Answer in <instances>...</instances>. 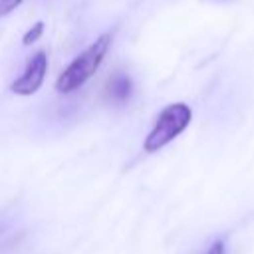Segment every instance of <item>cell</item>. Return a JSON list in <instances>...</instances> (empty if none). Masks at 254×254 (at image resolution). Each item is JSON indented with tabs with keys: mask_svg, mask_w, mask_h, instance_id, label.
<instances>
[{
	"mask_svg": "<svg viewBox=\"0 0 254 254\" xmlns=\"http://www.w3.org/2000/svg\"><path fill=\"white\" fill-rule=\"evenodd\" d=\"M111 34H101L93 44H89L77 58L71 60V64L60 73L56 79V89L60 93H71L79 89L101 65L107 50L111 48Z\"/></svg>",
	"mask_w": 254,
	"mask_h": 254,
	"instance_id": "1",
	"label": "cell"
},
{
	"mask_svg": "<svg viewBox=\"0 0 254 254\" xmlns=\"http://www.w3.org/2000/svg\"><path fill=\"white\" fill-rule=\"evenodd\" d=\"M190 121H192V111H190V107L187 103L177 101V103L167 105L159 113L153 129L149 131V135L145 137L143 149L147 153H155V151L163 149L173 139H177L190 125Z\"/></svg>",
	"mask_w": 254,
	"mask_h": 254,
	"instance_id": "2",
	"label": "cell"
},
{
	"mask_svg": "<svg viewBox=\"0 0 254 254\" xmlns=\"http://www.w3.org/2000/svg\"><path fill=\"white\" fill-rule=\"evenodd\" d=\"M46 73H48V56H46V52H38L28 62L24 73L12 81V85H10L12 93L22 95V97L36 93L42 87V83L46 79Z\"/></svg>",
	"mask_w": 254,
	"mask_h": 254,
	"instance_id": "3",
	"label": "cell"
},
{
	"mask_svg": "<svg viewBox=\"0 0 254 254\" xmlns=\"http://www.w3.org/2000/svg\"><path fill=\"white\" fill-rule=\"evenodd\" d=\"M131 89H133L131 79H129V75H125V73L113 75V77L107 81V87H105L107 95H109L113 101H125V99L131 95Z\"/></svg>",
	"mask_w": 254,
	"mask_h": 254,
	"instance_id": "4",
	"label": "cell"
},
{
	"mask_svg": "<svg viewBox=\"0 0 254 254\" xmlns=\"http://www.w3.org/2000/svg\"><path fill=\"white\" fill-rule=\"evenodd\" d=\"M42 34H44V22L40 20V22H36V24L24 34L22 44H24V46H32V44H36V42L42 38Z\"/></svg>",
	"mask_w": 254,
	"mask_h": 254,
	"instance_id": "5",
	"label": "cell"
},
{
	"mask_svg": "<svg viewBox=\"0 0 254 254\" xmlns=\"http://www.w3.org/2000/svg\"><path fill=\"white\" fill-rule=\"evenodd\" d=\"M24 0H0V18L8 16L10 12H14Z\"/></svg>",
	"mask_w": 254,
	"mask_h": 254,
	"instance_id": "6",
	"label": "cell"
},
{
	"mask_svg": "<svg viewBox=\"0 0 254 254\" xmlns=\"http://www.w3.org/2000/svg\"><path fill=\"white\" fill-rule=\"evenodd\" d=\"M224 250H226L224 248V240H214L204 254H224Z\"/></svg>",
	"mask_w": 254,
	"mask_h": 254,
	"instance_id": "7",
	"label": "cell"
}]
</instances>
